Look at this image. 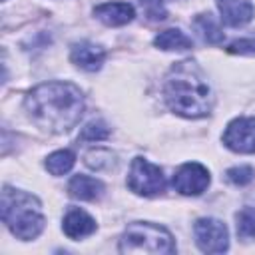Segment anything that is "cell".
Returning <instances> with one entry per match:
<instances>
[{
  "label": "cell",
  "instance_id": "1",
  "mask_svg": "<svg viewBox=\"0 0 255 255\" xmlns=\"http://www.w3.org/2000/svg\"><path fill=\"white\" fill-rule=\"evenodd\" d=\"M28 118L48 133L70 131L84 114V96L70 82H46L24 100Z\"/></svg>",
  "mask_w": 255,
  "mask_h": 255
},
{
  "label": "cell",
  "instance_id": "2",
  "mask_svg": "<svg viewBox=\"0 0 255 255\" xmlns=\"http://www.w3.org/2000/svg\"><path fill=\"white\" fill-rule=\"evenodd\" d=\"M163 98L171 112L183 118H203L213 108V92L201 68L183 60L177 62L163 84Z\"/></svg>",
  "mask_w": 255,
  "mask_h": 255
},
{
  "label": "cell",
  "instance_id": "3",
  "mask_svg": "<svg viewBox=\"0 0 255 255\" xmlns=\"http://www.w3.org/2000/svg\"><path fill=\"white\" fill-rule=\"evenodd\" d=\"M0 207H2V221L18 239L30 241L42 233L46 219L38 197H34L32 193L4 185Z\"/></svg>",
  "mask_w": 255,
  "mask_h": 255
},
{
  "label": "cell",
  "instance_id": "4",
  "mask_svg": "<svg viewBox=\"0 0 255 255\" xmlns=\"http://www.w3.org/2000/svg\"><path fill=\"white\" fill-rule=\"evenodd\" d=\"M122 253H173L175 243L171 233L155 223L147 221H133L126 227L120 239Z\"/></svg>",
  "mask_w": 255,
  "mask_h": 255
},
{
  "label": "cell",
  "instance_id": "5",
  "mask_svg": "<svg viewBox=\"0 0 255 255\" xmlns=\"http://www.w3.org/2000/svg\"><path fill=\"white\" fill-rule=\"evenodd\" d=\"M128 187L137 193V195H157L165 189V177L163 171L153 165L151 161L143 157H135L129 165V175H128Z\"/></svg>",
  "mask_w": 255,
  "mask_h": 255
},
{
  "label": "cell",
  "instance_id": "6",
  "mask_svg": "<svg viewBox=\"0 0 255 255\" xmlns=\"http://www.w3.org/2000/svg\"><path fill=\"white\" fill-rule=\"evenodd\" d=\"M195 243L203 253H223L229 247V233L223 221L213 217H201L193 225Z\"/></svg>",
  "mask_w": 255,
  "mask_h": 255
},
{
  "label": "cell",
  "instance_id": "7",
  "mask_svg": "<svg viewBox=\"0 0 255 255\" xmlns=\"http://www.w3.org/2000/svg\"><path fill=\"white\" fill-rule=\"evenodd\" d=\"M223 143L237 153H255V118H235L229 122Z\"/></svg>",
  "mask_w": 255,
  "mask_h": 255
},
{
  "label": "cell",
  "instance_id": "8",
  "mask_svg": "<svg viewBox=\"0 0 255 255\" xmlns=\"http://www.w3.org/2000/svg\"><path fill=\"white\" fill-rule=\"evenodd\" d=\"M171 183L175 191H179L181 195H199L209 185V171L201 163L189 161V163H183L175 171Z\"/></svg>",
  "mask_w": 255,
  "mask_h": 255
},
{
  "label": "cell",
  "instance_id": "9",
  "mask_svg": "<svg viewBox=\"0 0 255 255\" xmlns=\"http://www.w3.org/2000/svg\"><path fill=\"white\" fill-rule=\"evenodd\" d=\"M70 60H72V64H76L78 68H82L86 72H96L104 64L106 52L92 42H78L70 50Z\"/></svg>",
  "mask_w": 255,
  "mask_h": 255
},
{
  "label": "cell",
  "instance_id": "10",
  "mask_svg": "<svg viewBox=\"0 0 255 255\" xmlns=\"http://www.w3.org/2000/svg\"><path fill=\"white\" fill-rule=\"evenodd\" d=\"M62 231H64L70 239H82V237H88V235H92V233L96 231V221H94L84 209L72 207V209H68V213L64 215Z\"/></svg>",
  "mask_w": 255,
  "mask_h": 255
},
{
  "label": "cell",
  "instance_id": "11",
  "mask_svg": "<svg viewBox=\"0 0 255 255\" xmlns=\"http://www.w3.org/2000/svg\"><path fill=\"white\" fill-rule=\"evenodd\" d=\"M94 16L106 26H124L133 20V6L128 2H106L94 8Z\"/></svg>",
  "mask_w": 255,
  "mask_h": 255
},
{
  "label": "cell",
  "instance_id": "12",
  "mask_svg": "<svg viewBox=\"0 0 255 255\" xmlns=\"http://www.w3.org/2000/svg\"><path fill=\"white\" fill-rule=\"evenodd\" d=\"M217 8L229 26H243L253 18V4L249 0H217Z\"/></svg>",
  "mask_w": 255,
  "mask_h": 255
},
{
  "label": "cell",
  "instance_id": "13",
  "mask_svg": "<svg viewBox=\"0 0 255 255\" xmlns=\"http://www.w3.org/2000/svg\"><path fill=\"white\" fill-rule=\"evenodd\" d=\"M68 191L72 197L82 201H96L104 193V183L90 175H74L68 183Z\"/></svg>",
  "mask_w": 255,
  "mask_h": 255
},
{
  "label": "cell",
  "instance_id": "14",
  "mask_svg": "<svg viewBox=\"0 0 255 255\" xmlns=\"http://www.w3.org/2000/svg\"><path fill=\"white\" fill-rule=\"evenodd\" d=\"M193 28L201 36V40L207 42V44H219V42H223V30H221L219 22L211 14H199V16H195Z\"/></svg>",
  "mask_w": 255,
  "mask_h": 255
},
{
  "label": "cell",
  "instance_id": "15",
  "mask_svg": "<svg viewBox=\"0 0 255 255\" xmlns=\"http://www.w3.org/2000/svg\"><path fill=\"white\" fill-rule=\"evenodd\" d=\"M153 44L159 50H167V52H171V50H189L191 48V38L185 32L177 30V28H169V30L159 32L155 36Z\"/></svg>",
  "mask_w": 255,
  "mask_h": 255
},
{
  "label": "cell",
  "instance_id": "16",
  "mask_svg": "<svg viewBox=\"0 0 255 255\" xmlns=\"http://www.w3.org/2000/svg\"><path fill=\"white\" fill-rule=\"evenodd\" d=\"M74 161H76L74 151H70V149H58V151H54V153H50L46 157V169L52 175H64V173H68L74 167Z\"/></svg>",
  "mask_w": 255,
  "mask_h": 255
},
{
  "label": "cell",
  "instance_id": "17",
  "mask_svg": "<svg viewBox=\"0 0 255 255\" xmlns=\"http://www.w3.org/2000/svg\"><path fill=\"white\" fill-rule=\"evenodd\" d=\"M237 235L241 239H253L255 237V207H243L237 215Z\"/></svg>",
  "mask_w": 255,
  "mask_h": 255
},
{
  "label": "cell",
  "instance_id": "18",
  "mask_svg": "<svg viewBox=\"0 0 255 255\" xmlns=\"http://www.w3.org/2000/svg\"><path fill=\"white\" fill-rule=\"evenodd\" d=\"M116 163V157L112 151L108 149H102V147H96L92 151L86 153V165L96 169V171H102V169H110L112 165Z\"/></svg>",
  "mask_w": 255,
  "mask_h": 255
},
{
  "label": "cell",
  "instance_id": "19",
  "mask_svg": "<svg viewBox=\"0 0 255 255\" xmlns=\"http://www.w3.org/2000/svg\"><path fill=\"white\" fill-rule=\"evenodd\" d=\"M110 135V128L102 122V120H94L90 124H86L80 131V139L82 141H102Z\"/></svg>",
  "mask_w": 255,
  "mask_h": 255
},
{
  "label": "cell",
  "instance_id": "20",
  "mask_svg": "<svg viewBox=\"0 0 255 255\" xmlns=\"http://www.w3.org/2000/svg\"><path fill=\"white\" fill-rule=\"evenodd\" d=\"M137 4L147 20H163L167 16L163 0H137Z\"/></svg>",
  "mask_w": 255,
  "mask_h": 255
},
{
  "label": "cell",
  "instance_id": "21",
  "mask_svg": "<svg viewBox=\"0 0 255 255\" xmlns=\"http://www.w3.org/2000/svg\"><path fill=\"white\" fill-rule=\"evenodd\" d=\"M253 177H255V171L249 165H237V167H231L227 171V179L235 185H247Z\"/></svg>",
  "mask_w": 255,
  "mask_h": 255
},
{
  "label": "cell",
  "instance_id": "22",
  "mask_svg": "<svg viewBox=\"0 0 255 255\" xmlns=\"http://www.w3.org/2000/svg\"><path fill=\"white\" fill-rule=\"evenodd\" d=\"M231 54H245V56H255V38H241L235 40L227 46Z\"/></svg>",
  "mask_w": 255,
  "mask_h": 255
}]
</instances>
